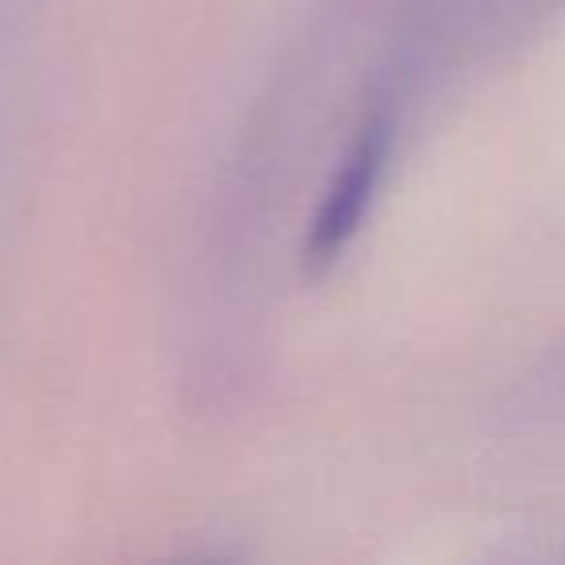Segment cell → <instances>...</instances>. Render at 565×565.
<instances>
[{
    "label": "cell",
    "instance_id": "obj_1",
    "mask_svg": "<svg viewBox=\"0 0 565 565\" xmlns=\"http://www.w3.org/2000/svg\"><path fill=\"white\" fill-rule=\"evenodd\" d=\"M387 148H392V125L384 117L369 120L315 217L307 241V271H326L341 256V248L356 236L364 210H369L372 194L380 186V174H384Z\"/></svg>",
    "mask_w": 565,
    "mask_h": 565
}]
</instances>
